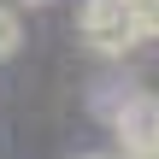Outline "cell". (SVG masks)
<instances>
[{"mask_svg":"<svg viewBox=\"0 0 159 159\" xmlns=\"http://www.w3.org/2000/svg\"><path fill=\"white\" fill-rule=\"evenodd\" d=\"M18 47H24V18L12 6H0V59H12Z\"/></svg>","mask_w":159,"mask_h":159,"instance_id":"cell-3","label":"cell"},{"mask_svg":"<svg viewBox=\"0 0 159 159\" xmlns=\"http://www.w3.org/2000/svg\"><path fill=\"white\" fill-rule=\"evenodd\" d=\"M77 30H83L89 53H106V59H118V53H130V47L142 41V35H136V18H130L124 0H89L83 18H77Z\"/></svg>","mask_w":159,"mask_h":159,"instance_id":"cell-2","label":"cell"},{"mask_svg":"<svg viewBox=\"0 0 159 159\" xmlns=\"http://www.w3.org/2000/svg\"><path fill=\"white\" fill-rule=\"evenodd\" d=\"M18 6H53V0H18Z\"/></svg>","mask_w":159,"mask_h":159,"instance_id":"cell-4","label":"cell"},{"mask_svg":"<svg viewBox=\"0 0 159 159\" xmlns=\"http://www.w3.org/2000/svg\"><path fill=\"white\" fill-rule=\"evenodd\" d=\"M100 112L118 136V159H159V94L130 89V94L106 100Z\"/></svg>","mask_w":159,"mask_h":159,"instance_id":"cell-1","label":"cell"},{"mask_svg":"<svg viewBox=\"0 0 159 159\" xmlns=\"http://www.w3.org/2000/svg\"><path fill=\"white\" fill-rule=\"evenodd\" d=\"M83 159H106V153H83Z\"/></svg>","mask_w":159,"mask_h":159,"instance_id":"cell-5","label":"cell"}]
</instances>
